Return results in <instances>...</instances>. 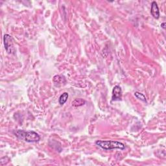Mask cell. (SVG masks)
<instances>
[{"mask_svg": "<svg viewBox=\"0 0 166 166\" xmlns=\"http://www.w3.org/2000/svg\"><path fill=\"white\" fill-rule=\"evenodd\" d=\"M13 133L20 140H24L28 143H36L40 140V135L33 130L25 131L23 130H16Z\"/></svg>", "mask_w": 166, "mask_h": 166, "instance_id": "6da1fadb", "label": "cell"}, {"mask_svg": "<svg viewBox=\"0 0 166 166\" xmlns=\"http://www.w3.org/2000/svg\"><path fill=\"white\" fill-rule=\"evenodd\" d=\"M96 145L104 150H124L125 149V144L120 141L113 140H97L96 141Z\"/></svg>", "mask_w": 166, "mask_h": 166, "instance_id": "7a4b0ae2", "label": "cell"}, {"mask_svg": "<svg viewBox=\"0 0 166 166\" xmlns=\"http://www.w3.org/2000/svg\"><path fill=\"white\" fill-rule=\"evenodd\" d=\"M3 42H4L5 49L7 52L9 54H12L14 52V43H13V39L11 35L5 34L3 36Z\"/></svg>", "mask_w": 166, "mask_h": 166, "instance_id": "3957f363", "label": "cell"}, {"mask_svg": "<svg viewBox=\"0 0 166 166\" xmlns=\"http://www.w3.org/2000/svg\"><path fill=\"white\" fill-rule=\"evenodd\" d=\"M122 99V90L121 88L116 85L113 88L112 90V101H121Z\"/></svg>", "mask_w": 166, "mask_h": 166, "instance_id": "277c9868", "label": "cell"}, {"mask_svg": "<svg viewBox=\"0 0 166 166\" xmlns=\"http://www.w3.org/2000/svg\"><path fill=\"white\" fill-rule=\"evenodd\" d=\"M151 15L156 19H158L160 18V11L157 3L156 1H152L151 4Z\"/></svg>", "mask_w": 166, "mask_h": 166, "instance_id": "5b68a950", "label": "cell"}, {"mask_svg": "<svg viewBox=\"0 0 166 166\" xmlns=\"http://www.w3.org/2000/svg\"><path fill=\"white\" fill-rule=\"evenodd\" d=\"M86 104V101L84 100L82 98H77L75 100H73L72 103L73 107H82Z\"/></svg>", "mask_w": 166, "mask_h": 166, "instance_id": "8992f818", "label": "cell"}, {"mask_svg": "<svg viewBox=\"0 0 166 166\" xmlns=\"http://www.w3.org/2000/svg\"><path fill=\"white\" fill-rule=\"evenodd\" d=\"M68 96H69L68 93L67 92H64L61 95L59 99V103L60 105H63L64 104L66 103L67 99H68Z\"/></svg>", "mask_w": 166, "mask_h": 166, "instance_id": "52a82bcc", "label": "cell"}, {"mask_svg": "<svg viewBox=\"0 0 166 166\" xmlns=\"http://www.w3.org/2000/svg\"><path fill=\"white\" fill-rule=\"evenodd\" d=\"M64 81H66V79L62 76H60V75H55V77H53V81L54 83H59V84H62L63 83H65L66 82H63Z\"/></svg>", "mask_w": 166, "mask_h": 166, "instance_id": "ba28073f", "label": "cell"}, {"mask_svg": "<svg viewBox=\"0 0 166 166\" xmlns=\"http://www.w3.org/2000/svg\"><path fill=\"white\" fill-rule=\"evenodd\" d=\"M134 96L136 97L137 99H140L141 101H144V102H147V100H146V97L144 96L143 94H141L140 92H138V91H136V92L134 93Z\"/></svg>", "mask_w": 166, "mask_h": 166, "instance_id": "9c48e42d", "label": "cell"}, {"mask_svg": "<svg viewBox=\"0 0 166 166\" xmlns=\"http://www.w3.org/2000/svg\"><path fill=\"white\" fill-rule=\"evenodd\" d=\"M161 28L163 29H165V22H163L161 24Z\"/></svg>", "mask_w": 166, "mask_h": 166, "instance_id": "30bf717a", "label": "cell"}]
</instances>
